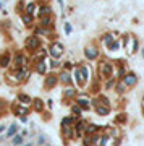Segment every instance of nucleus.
Instances as JSON below:
<instances>
[{
  "label": "nucleus",
  "instance_id": "f257e3e1",
  "mask_svg": "<svg viewBox=\"0 0 144 146\" xmlns=\"http://www.w3.org/2000/svg\"><path fill=\"white\" fill-rule=\"evenodd\" d=\"M62 50H63V47H62L60 44H53V46H52V49H50V52H52V55H53V57H58V55L62 54Z\"/></svg>",
  "mask_w": 144,
  "mask_h": 146
},
{
  "label": "nucleus",
  "instance_id": "f03ea898",
  "mask_svg": "<svg viewBox=\"0 0 144 146\" xmlns=\"http://www.w3.org/2000/svg\"><path fill=\"white\" fill-rule=\"evenodd\" d=\"M37 46H39V41L36 38L29 39V42H28V47H29V49H34V47H37Z\"/></svg>",
  "mask_w": 144,
  "mask_h": 146
},
{
  "label": "nucleus",
  "instance_id": "7ed1b4c3",
  "mask_svg": "<svg viewBox=\"0 0 144 146\" xmlns=\"http://www.w3.org/2000/svg\"><path fill=\"white\" fill-rule=\"evenodd\" d=\"M125 83H126V85H134V83H136V78H134V75H128L126 78H125Z\"/></svg>",
  "mask_w": 144,
  "mask_h": 146
},
{
  "label": "nucleus",
  "instance_id": "20e7f679",
  "mask_svg": "<svg viewBox=\"0 0 144 146\" xmlns=\"http://www.w3.org/2000/svg\"><path fill=\"white\" fill-rule=\"evenodd\" d=\"M86 55H87L89 59H94V57H96V55H97L96 49H87V50H86Z\"/></svg>",
  "mask_w": 144,
  "mask_h": 146
},
{
  "label": "nucleus",
  "instance_id": "39448f33",
  "mask_svg": "<svg viewBox=\"0 0 144 146\" xmlns=\"http://www.w3.org/2000/svg\"><path fill=\"white\" fill-rule=\"evenodd\" d=\"M21 143H23V138H21V136H15V138H13V145H15V146L21 145Z\"/></svg>",
  "mask_w": 144,
  "mask_h": 146
},
{
  "label": "nucleus",
  "instance_id": "423d86ee",
  "mask_svg": "<svg viewBox=\"0 0 144 146\" xmlns=\"http://www.w3.org/2000/svg\"><path fill=\"white\" fill-rule=\"evenodd\" d=\"M102 71H104L105 75H108V73H110V65H104V67H102Z\"/></svg>",
  "mask_w": 144,
  "mask_h": 146
},
{
  "label": "nucleus",
  "instance_id": "0eeeda50",
  "mask_svg": "<svg viewBox=\"0 0 144 146\" xmlns=\"http://www.w3.org/2000/svg\"><path fill=\"white\" fill-rule=\"evenodd\" d=\"M97 112L99 114H107L108 112V107H97Z\"/></svg>",
  "mask_w": 144,
  "mask_h": 146
},
{
  "label": "nucleus",
  "instance_id": "6e6552de",
  "mask_svg": "<svg viewBox=\"0 0 144 146\" xmlns=\"http://www.w3.org/2000/svg\"><path fill=\"white\" fill-rule=\"evenodd\" d=\"M15 131H16V125H11L10 130H8V136H10V135H15Z\"/></svg>",
  "mask_w": 144,
  "mask_h": 146
},
{
  "label": "nucleus",
  "instance_id": "1a4fd4ad",
  "mask_svg": "<svg viewBox=\"0 0 144 146\" xmlns=\"http://www.w3.org/2000/svg\"><path fill=\"white\" fill-rule=\"evenodd\" d=\"M23 63H24V57L18 55V65H23Z\"/></svg>",
  "mask_w": 144,
  "mask_h": 146
},
{
  "label": "nucleus",
  "instance_id": "9d476101",
  "mask_svg": "<svg viewBox=\"0 0 144 146\" xmlns=\"http://www.w3.org/2000/svg\"><path fill=\"white\" fill-rule=\"evenodd\" d=\"M7 62H8V55H3L2 57V65H7Z\"/></svg>",
  "mask_w": 144,
  "mask_h": 146
},
{
  "label": "nucleus",
  "instance_id": "9b49d317",
  "mask_svg": "<svg viewBox=\"0 0 144 146\" xmlns=\"http://www.w3.org/2000/svg\"><path fill=\"white\" fill-rule=\"evenodd\" d=\"M53 83H55V78H50V80H47V86H50Z\"/></svg>",
  "mask_w": 144,
  "mask_h": 146
},
{
  "label": "nucleus",
  "instance_id": "f8f14e48",
  "mask_svg": "<svg viewBox=\"0 0 144 146\" xmlns=\"http://www.w3.org/2000/svg\"><path fill=\"white\" fill-rule=\"evenodd\" d=\"M105 42H107V44L112 42V36H105Z\"/></svg>",
  "mask_w": 144,
  "mask_h": 146
},
{
  "label": "nucleus",
  "instance_id": "ddd939ff",
  "mask_svg": "<svg viewBox=\"0 0 144 146\" xmlns=\"http://www.w3.org/2000/svg\"><path fill=\"white\" fill-rule=\"evenodd\" d=\"M32 10H34V5H32V3H31V5H28V11L32 13Z\"/></svg>",
  "mask_w": 144,
  "mask_h": 146
}]
</instances>
